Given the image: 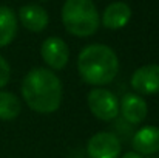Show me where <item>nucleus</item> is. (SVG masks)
Listing matches in <instances>:
<instances>
[{"mask_svg":"<svg viewBox=\"0 0 159 158\" xmlns=\"http://www.w3.org/2000/svg\"><path fill=\"white\" fill-rule=\"evenodd\" d=\"M22 96L31 110L43 115L53 113L62 103V82L48 68H33L23 78Z\"/></svg>","mask_w":159,"mask_h":158,"instance_id":"obj_1","label":"nucleus"},{"mask_svg":"<svg viewBox=\"0 0 159 158\" xmlns=\"http://www.w3.org/2000/svg\"><path fill=\"white\" fill-rule=\"evenodd\" d=\"M77 70L87 84L105 85L116 78L119 71V59L110 47L93 44L79 53Z\"/></svg>","mask_w":159,"mask_h":158,"instance_id":"obj_2","label":"nucleus"},{"mask_svg":"<svg viewBox=\"0 0 159 158\" xmlns=\"http://www.w3.org/2000/svg\"><path fill=\"white\" fill-rule=\"evenodd\" d=\"M65 30L76 37H90L99 28V14L93 0H65L62 8Z\"/></svg>","mask_w":159,"mask_h":158,"instance_id":"obj_3","label":"nucleus"},{"mask_svg":"<svg viewBox=\"0 0 159 158\" xmlns=\"http://www.w3.org/2000/svg\"><path fill=\"white\" fill-rule=\"evenodd\" d=\"M88 107L101 121H111L119 115V101L113 92L96 87L88 93Z\"/></svg>","mask_w":159,"mask_h":158,"instance_id":"obj_4","label":"nucleus"},{"mask_svg":"<svg viewBox=\"0 0 159 158\" xmlns=\"http://www.w3.org/2000/svg\"><path fill=\"white\" fill-rule=\"evenodd\" d=\"M87 152L90 158H119L120 141L114 133L99 132L90 138Z\"/></svg>","mask_w":159,"mask_h":158,"instance_id":"obj_5","label":"nucleus"},{"mask_svg":"<svg viewBox=\"0 0 159 158\" xmlns=\"http://www.w3.org/2000/svg\"><path fill=\"white\" fill-rule=\"evenodd\" d=\"M40 54L45 64L51 67L53 70H62L68 64V59H70L68 45L60 37H48L42 44Z\"/></svg>","mask_w":159,"mask_h":158,"instance_id":"obj_6","label":"nucleus"},{"mask_svg":"<svg viewBox=\"0 0 159 158\" xmlns=\"http://www.w3.org/2000/svg\"><path fill=\"white\" fill-rule=\"evenodd\" d=\"M131 87L141 95L159 93V65L150 64L139 67L131 76Z\"/></svg>","mask_w":159,"mask_h":158,"instance_id":"obj_7","label":"nucleus"},{"mask_svg":"<svg viewBox=\"0 0 159 158\" xmlns=\"http://www.w3.org/2000/svg\"><path fill=\"white\" fill-rule=\"evenodd\" d=\"M131 144L139 155H153L159 152V127L144 126L134 133Z\"/></svg>","mask_w":159,"mask_h":158,"instance_id":"obj_8","label":"nucleus"},{"mask_svg":"<svg viewBox=\"0 0 159 158\" xmlns=\"http://www.w3.org/2000/svg\"><path fill=\"white\" fill-rule=\"evenodd\" d=\"M124 119L130 124H141L147 118V103L144 98L134 93H127L120 99V107H119Z\"/></svg>","mask_w":159,"mask_h":158,"instance_id":"obj_9","label":"nucleus"},{"mask_svg":"<svg viewBox=\"0 0 159 158\" xmlns=\"http://www.w3.org/2000/svg\"><path fill=\"white\" fill-rule=\"evenodd\" d=\"M19 17H20L22 25L33 33H40L48 26V12L40 5L30 3V5L22 6Z\"/></svg>","mask_w":159,"mask_h":158,"instance_id":"obj_10","label":"nucleus"},{"mask_svg":"<svg viewBox=\"0 0 159 158\" xmlns=\"http://www.w3.org/2000/svg\"><path fill=\"white\" fill-rule=\"evenodd\" d=\"M131 19V8L124 2L108 5L102 14V25L108 30H120Z\"/></svg>","mask_w":159,"mask_h":158,"instance_id":"obj_11","label":"nucleus"},{"mask_svg":"<svg viewBox=\"0 0 159 158\" xmlns=\"http://www.w3.org/2000/svg\"><path fill=\"white\" fill-rule=\"evenodd\" d=\"M17 33V16L8 6H0V48L9 45Z\"/></svg>","mask_w":159,"mask_h":158,"instance_id":"obj_12","label":"nucleus"},{"mask_svg":"<svg viewBox=\"0 0 159 158\" xmlns=\"http://www.w3.org/2000/svg\"><path fill=\"white\" fill-rule=\"evenodd\" d=\"M20 101L11 92H0V119L12 121L20 115Z\"/></svg>","mask_w":159,"mask_h":158,"instance_id":"obj_13","label":"nucleus"},{"mask_svg":"<svg viewBox=\"0 0 159 158\" xmlns=\"http://www.w3.org/2000/svg\"><path fill=\"white\" fill-rule=\"evenodd\" d=\"M11 76V70H9V64L6 62V59L3 56H0V89L5 87L9 81Z\"/></svg>","mask_w":159,"mask_h":158,"instance_id":"obj_14","label":"nucleus"},{"mask_svg":"<svg viewBox=\"0 0 159 158\" xmlns=\"http://www.w3.org/2000/svg\"><path fill=\"white\" fill-rule=\"evenodd\" d=\"M122 158H142V155H139L138 152H127Z\"/></svg>","mask_w":159,"mask_h":158,"instance_id":"obj_15","label":"nucleus"}]
</instances>
